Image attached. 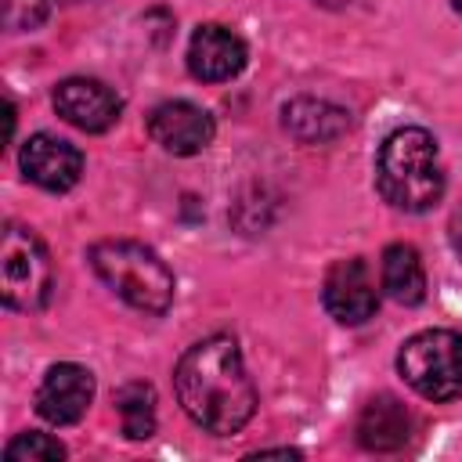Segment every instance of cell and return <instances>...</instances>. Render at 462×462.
<instances>
[{"label": "cell", "instance_id": "6da1fadb", "mask_svg": "<svg viewBox=\"0 0 462 462\" xmlns=\"http://www.w3.org/2000/svg\"><path fill=\"white\" fill-rule=\"evenodd\" d=\"M180 408L206 433H238L256 411V386L231 336H209L188 346L173 368Z\"/></svg>", "mask_w": 462, "mask_h": 462}, {"label": "cell", "instance_id": "7a4b0ae2", "mask_svg": "<svg viewBox=\"0 0 462 462\" xmlns=\"http://www.w3.org/2000/svg\"><path fill=\"white\" fill-rule=\"evenodd\" d=\"M375 188L379 195L404 213H426L444 195V166L430 130L401 126L393 130L375 159Z\"/></svg>", "mask_w": 462, "mask_h": 462}, {"label": "cell", "instance_id": "3957f363", "mask_svg": "<svg viewBox=\"0 0 462 462\" xmlns=\"http://www.w3.org/2000/svg\"><path fill=\"white\" fill-rule=\"evenodd\" d=\"M94 274L134 310L166 314L173 303V271L159 260L155 249L130 238L94 242L87 253Z\"/></svg>", "mask_w": 462, "mask_h": 462}, {"label": "cell", "instance_id": "277c9868", "mask_svg": "<svg viewBox=\"0 0 462 462\" xmlns=\"http://www.w3.org/2000/svg\"><path fill=\"white\" fill-rule=\"evenodd\" d=\"M397 372L433 404L462 397V336L451 328L415 332L397 354Z\"/></svg>", "mask_w": 462, "mask_h": 462}, {"label": "cell", "instance_id": "5b68a950", "mask_svg": "<svg viewBox=\"0 0 462 462\" xmlns=\"http://www.w3.org/2000/svg\"><path fill=\"white\" fill-rule=\"evenodd\" d=\"M54 292V267L43 242L22 227L7 224L0 242V296L11 310H43Z\"/></svg>", "mask_w": 462, "mask_h": 462}, {"label": "cell", "instance_id": "8992f818", "mask_svg": "<svg viewBox=\"0 0 462 462\" xmlns=\"http://www.w3.org/2000/svg\"><path fill=\"white\" fill-rule=\"evenodd\" d=\"M54 108L76 130L105 134L119 119V112H123V97L108 83H101V79L72 76V79H61L54 87Z\"/></svg>", "mask_w": 462, "mask_h": 462}, {"label": "cell", "instance_id": "52a82bcc", "mask_svg": "<svg viewBox=\"0 0 462 462\" xmlns=\"http://www.w3.org/2000/svg\"><path fill=\"white\" fill-rule=\"evenodd\" d=\"M321 303L339 325H365L379 307V292L368 263L357 256L332 263L321 285Z\"/></svg>", "mask_w": 462, "mask_h": 462}, {"label": "cell", "instance_id": "ba28073f", "mask_svg": "<svg viewBox=\"0 0 462 462\" xmlns=\"http://www.w3.org/2000/svg\"><path fill=\"white\" fill-rule=\"evenodd\" d=\"M148 134L170 155H199L209 148L217 126L213 116L191 101H162L148 116Z\"/></svg>", "mask_w": 462, "mask_h": 462}, {"label": "cell", "instance_id": "9c48e42d", "mask_svg": "<svg viewBox=\"0 0 462 462\" xmlns=\"http://www.w3.org/2000/svg\"><path fill=\"white\" fill-rule=\"evenodd\" d=\"M90 401H94V375L83 365H72V361L51 365L40 390H36V411L51 426L79 422L87 415Z\"/></svg>", "mask_w": 462, "mask_h": 462}, {"label": "cell", "instance_id": "30bf717a", "mask_svg": "<svg viewBox=\"0 0 462 462\" xmlns=\"http://www.w3.org/2000/svg\"><path fill=\"white\" fill-rule=\"evenodd\" d=\"M22 173L43 191H69L83 177V155L76 144L54 134H32L22 144Z\"/></svg>", "mask_w": 462, "mask_h": 462}, {"label": "cell", "instance_id": "8fae6325", "mask_svg": "<svg viewBox=\"0 0 462 462\" xmlns=\"http://www.w3.org/2000/svg\"><path fill=\"white\" fill-rule=\"evenodd\" d=\"M249 61V51L238 32L224 25H199L188 43V72L202 83H224L235 79Z\"/></svg>", "mask_w": 462, "mask_h": 462}, {"label": "cell", "instance_id": "7c38bea8", "mask_svg": "<svg viewBox=\"0 0 462 462\" xmlns=\"http://www.w3.org/2000/svg\"><path fill=\"white\" fill-rule=\"evenodd\" d=\"M282 126L300 144H328L350 130V112L325 97H292L282 105Z\"/></svg>", "mask_w": 462, "mask_h": 462}, {"label": "cell", "instance_id": "4fadbf2b", "mask_svg": "<svg viewBox=\"0 0 462 462\" xmlns=\"http://www.w3.org/2000/svg\"><path fill=\"white\" fill-rule=\"evenodd\" d=\"M408 437H411V411L397 397L379 393L361 408V415H357V444L361 448L397 451L408 444Z\"/></svg>", "mask_w": 462, "mask_h": 462}, {"label": "cell", "instance_id": "5bb4252c", "mask_svg": "<svg viewBox=\"0 0 462 462\" xmlns=\"http://www.w3.org/2000/svg\"><path fill=\"white\" fill-rule=\"evenodd\" d=\"M383 289L390 292V300L415 307L426 300V267L415 253V245L408 242H393L383 249Z\"/></svg>", "mask_w": 462, "mask_h": 462}, {"label": "cell", "instance_id": "9a60e30c", "mask_svg": "<svg viewBox=\"0 0 462 462\" xmlns=\"http://www.w3.org/2000/svg\"><path fill=\"white\" fill-rule=\"evenodd\" d=\"M116 411L130 440H148L155 433V390L148 383H126L116 390Z\"/></svg>", "mask_w": 462, "mask_h": 462}, {"label": "cell", "instance_id": "2e32d148", "mask_svg": "<svg viewBox=\"0 0 462 462\" xmlns=\"http://www.w3.org/2000/svg\"><path fill=\"white\" fill-rule=\"evenodd\" d=\"M4 458L7 462H58V458H65V448L51 433L29 430V433H18L14 440H7Z\"/></svg>", "mask_w": 462, "mask_h": 462}, {"label": "cell", "instance_id": "e0dca14e", "mask_svg": "<svg viewBox=\"0 0 462 462\" xmlns=\"http://www.w3.org/2000/svg\"><path fill=\"white\" fill-rule=\"evenodd\" d=\"M51 14V0H4V29L25 32Z\"/></svg>", "mask_w": 462, "mask_h": 462}, {"label": "cell", "instance_id": "ac0fdd59", "mask_svg": "<svg viewBox=\"0 0 462 462\" xmlns=\"http://www.w3.org/2000/svg\"><path fill=\"white\" fill-rule=\"evenodd\" d=\"M448 242H451V249H455V256L462 260V206L451 213V224H448Z\"/></svg>", "mask_w": 462, "mask_h": 462}, {"label": "cell", "instance_id": "d6986e66", "mask_svg": "<svg viewBox=\"0 0 462 462\" xmlns=\"http://www.w3.org/2000/svg\"><path fill=\"white\" fill-rule=\"evenodd\" d=\"M451 4H455V11H458V14H462V0H451Z\"/></svg>", "mask_w": 462, "mask_h": 462}]
</instances>
